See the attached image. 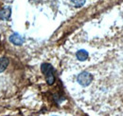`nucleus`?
I'll return each instance as SVG.
<instances>
[{
	"instance_id": "nucleus-1",
	"label": "nucleus",
	"mask_w": 123,
	"mask_h": 116,
	"mask_svg": "<svg viewBox=\"0 0 123 116\" xmlns=\"http://www.w3.org/2000/svg\"><path fill=\"white\" fill-rule=\"evenodd\" d=\"M41 71L42 72L46 75V83L48 85H53L55 82V76H54V69L53 67L48 64V63H44L41 66Z\"/></svg>"
},
{
	"instance_id": "nucleus-2",
	"label": "nucleus",
	"mask_w": 123,
	"mask_h": 116,
	"mask_svg": "<svg viewBox=\"0 0 123 116\" xmlns=\"http://www.w3.org/2000/svg\"><path fill=\"white\" fill-rule=\"evenodd\" d=\"M78 83L82 86V87H87L89 86L93 81V76L91 73L87 72H82L78 75Z\"/></svg>"
},
{
	"instance_id": "nucleus-3",
	"label": "nucleus",
	"mask_w": 123,
	"mask_h": 116,
	"mask_svg": "<svg viewBox=\"0 0 123 116\" xmlns=\"http://www.w3.org/2000/svg\"><path fill=\"white\" fill-rule=\"evenodd\" d=\"M12 15V8L6 6L0 10V19L1 20H8Z\"/></svg>"
},
{
	"instance_id": "nucleus-4",
	"label": "nucleus",
	"mask_w": 123,
	"mask_h": 116,
	"mask_svg": "<svg viewBox=\"0 0 123 116\" xmlns=\"http://www.w3.org/2000/svg\"><path fill=\"white\" fill-rule=\"evenodd\" d=\"M10 40L12 44H14L15 46H21L22 44L24 43V38L19 35L18 33H13L12 35H11Z\"/></svg>"
},
{
	"instance_id": "nucleus-5",
	"label": "nucleus",
	"mask_w": 123,
	"mask_h": 116,
	"mask_svg": "<svg viewBox=\"0 0 123 116\" xmlns=\"http://www.w3.org/2000/svg\"><path fill=\"white\" fill-rule=\"evenodd\" d=\"M76 56L80 61H85L88 58V52L85 50H80L77 51Z\"/></svg>"
},
{
	"instance_id": "nucleus-6",
	"label": "nucleus",
	"mask_w": 123,
	"mask_h": 116,
	"mask_svg": "<svg viewBox=\"0 0 123 116\" xmlns=\"http://www.w3.org/2000/svg\"><path fill=\"white\" fill-rule=\"evenodd\" d=\"M9 66V59L6 57L0 58V72H4Z\"/></svg>"
},
{
	"instance_id": "nucleus-7",
	"label": "nucleus",
	"mask_w": 123,
	"mask_h": 116,
	"mask_svg": "<svg viewBox=\"0 0 123 116\" xmlns=\"http://www.w3.org/2000/svg\"><path fill=\"white\" fill-rule=\"evenodd\" d=\"M85 1L86 0H73L72 2H73V5L76 8H80L85 4Z\"/></svg>"
},
{
	"instance_id": "nucleus-8",
	"label": "nucleus",
	"mask_w": 123,
	"mask_h": 116,
	"mask_svg": "<svg viewBox=\"0 0 123 116\" xmlns=\"http://www.w3.org/2000/svg\"><path fill=\"white\" fill-rule=\"evenodd\" d=\"M52 116H57V115H52Z\"/></svg>"
}]
</instances>
